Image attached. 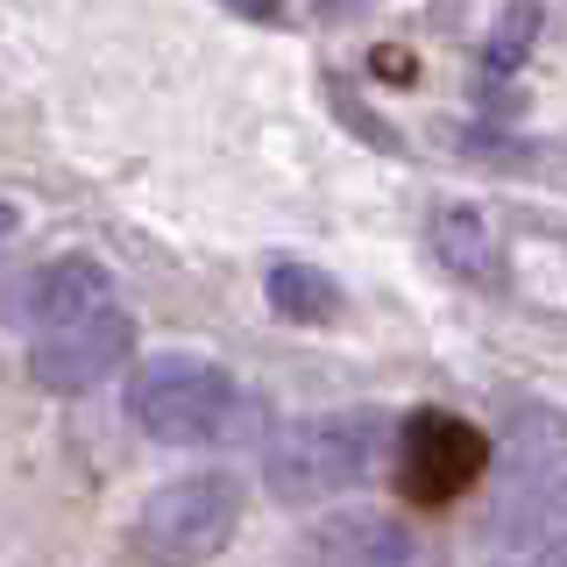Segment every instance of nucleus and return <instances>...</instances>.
I'll return each mask as SVG.
<instances>
[{"label": "nucleus", "instance_id": "1", "mask_svg": "<svg viewBox=\"0 0 567 567\" xmlns=\"http://www.w3.org/2000/svg\"><path fill=\"white\" fill-rule=\"evenodd\" d=\"M121 404H128V425L150 433L156 447H248L262 433L256 390H241L206 354H150V362H135Z\"/></svg>", "mask_w": 567, "mask_h": 567}, {"label": "nucleus", "instance_id": "2", "mask_svg": "<svg viewBox=\"0 0 567 567\" xmlns=\"http://www.w3.org/2000/svg\"><path fill=\"white\" fill-rule=\"evenodd\" d=\"M390 461H398V425L369 404H341V412L291 419L262 440V489L277 504H333L377 483Z\"/></svg>", "mask_w": 567, "mask_h": 567}, {"label": "nucleus", "instance_id": "3", "mask_svg": "<svg viewBox=\"0 0 567 567\" xmlns=\"http://www.w3.org/2000/svg\"><path fill=\"white\" fill-rule=\"evenodd\" d=\"M235 525H241V483L227 468H199L142 496L128 539L150 567H199L235 539Z\"/></svg>", "mask_w": 567, "mask_h": 567}, {"label": "nucleus", "instance_id": "4", "mask_svg": "<svg viewBox=\"0 0 567 567\" xmlns=\"http://www.w3.org/2000/svg\"><path fill=\"white\" fill-rule=\"evenodd\" d=\"M489 454L496 447L475 433L468 419H454V412H412L398 425V483L412 496H425V504L468 489L475 475H483Z\"/></svg>", "mask_w": 567, "mask_h": 567}, {"label": "nucleus", "instance_id": "5", "mask_svg": "<svg viewBox=\"0 0 567 567\" xmlns=\"http://www.w3.org/2000/svg\"><path fill=\"white\" fill-rule=\"evenodd\" d=\"M106 306H114V277H106L100 256H50V262H35V270L14 284L8 319L29 327L35 341H50V333L79 327V319H93Z\"/></svg>", "mask_w": 567, "mask_h": 567}, {"label": "nucleus", "instance_id": "6", "mask_svg": "<svg viewBox=\"0 0 567 567\" xmlns=\"http://www.w3.org/2000/svg\"><path fill=\"white\" fill-rule=\"evenodd\" d=\"M128 354H135V319L106 306L93 319H79V327L50 333V341H35L29 348V377L43 390H93V383L114 377Z\"/></svg>", "mask_w": 567, "mask_h": 567}, {"label": "nucleus", "instance_id": "7", "mask_svg": "<svg viewBox=\"0 0 567 567\" xmlns=\"http://www.w3.org/2000/svg\"><path fill=\"white\" fill-rule=\"evenodd\" d=\"M412 532L390 511H333L298 539V567H412Z\"/></svg>", "mask_w": 567, "mask_h": 567}, {"label": "nucleus", "instance_id": "8", "mask_svg": "<svg viewBox=\"0 0 567 567\" xmlns=\"http://www.w3.org/2000/svg\"><path fill=\"white\" fill-rule=\"evenodd\" d=\"M496 461H504L518 483H546V475L567 468V412L546 398H511L496 412Z\"/></svg>", "mask_w": 567, "mask_h": 567}, {"label": "nucleus", "instance_id": "9", "mask_svg": "<svg viewBox=\"0 0 567 567\" xmlns=\"http://www.w3.org/2000/svg\"><path fill=\"white\" fill-rule=\"evenodd\" d=\"M483 546H511V554H554V546H567V475L518 483V496H504L483 518Z\"/></svg>", "mask_w": 567, "mask_h": 567}, {"label": "nucleus", "instance_id": "10", "mask_svg": "<svg viewBox=\"0 0 567 567\" xmlns=\"http://www.w3.org/2000/svg\"><path fill=\"white\" fill-rule=\"evenodd\" d=\"M433 248H440V262H447L454 277H468V284H504L496 235H489V220H483L475 206H440V213H433Z\"/></svg>", "mask_w": 567, "mask_h": 567}, {"label": "nucleus", "instance_id": "11", "mask_svg": "<svg viewBox=\"0 0 567 567\" xmlns=\"http://www.w3.org/2000/svg\"><path fill=\"white\" fill-rule=\"evenodd\" d=\"M262 291H270V312L291 319V327H327L341 312V284L319 270V262H298V256H277Z\"/></svg>", "mask_w": 567, "mask_h": 567}, {"label": "nucleus", "instance_id": "12", "mask_svg": "<svg viewBox=\"0 0 567 567\" xmlns=\"http://www.w3.org/2000/svg\"><path fill=\"white\" fill-rule=\"evenodd\" d=\"M539 22H546V0H511V8L496 14V29H489L483 64H489V71H518L525 50L539 43Z\"/></svg>", "mask_w": 567, "mask_h": 567}, {"label": "nucleus", "instance_id": "13", "mask_svg": "<svg viewBox=\"0 0 567 567\" xmlns=\"http://www.w3.org/2000/svg\"><path fill=\"white\" fill-rule=\"evenodd\" d=\"M227 8L248 14V22H277V14H284V0H227Z\"/></svg>", "mask_w": 567, "mask_h": 567}, {"label": "nucleus", "instance_id": "14", "mask_svg": "<svg viewBox=\"0 0 567 567\" xmlns=\"http://www.w3.org/2000/svg\"><path fill=\"white\" fill-rule=\"evenodd\" d=\"M362 8H369V0H319V14H327V22H354Z\"/></svg>", "mask_w": 567, "mask_h": 567}, {"label": "nucleus", "instance_id": "15", "mask_svg": "<svg viewBox=\"0 0 567 567\" xmlns=\"http://www.w3.org/2000/svg\"><path fill=\"white\" fill-rule=\"evenodd\" d=\"M14 227H22V213H14L8 199H0V241H8V235H14Z\"/></svg>", "mask_w": 567, "mask_h": 567}, {"label": "nucleus", "instance_id": "16", "mask_svg": "<svg viewBox=\"0 0 567 567\" xmlns=\"http://www.w3.org/2000/svg\"><path fill=\"white\" fill-rule=\"evenodd\" d=\"M525 567H567V546H554V554H532Z\"/></svg>", "mask_w": 567, "mask_h": 567}]
</instances>
